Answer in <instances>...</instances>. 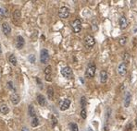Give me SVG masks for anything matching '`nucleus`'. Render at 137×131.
Returning <instances> with one entry per match:
<instances>
[{
  "mask_svg": "<svg viewBox=\"0 0 137 131\" xmlns=\"http://www.w3.org/2000/svg\"><path fill=\"white\" fill-rule=\"evenodd\" d=\"M95 69H96V66H95V63H90L89 65L87 66V68L85 70V77L87 78H92V77H95Z\"/></svg>",
  "mask_w": 137,
  "mask_h": 131,
  "instance_id": "f257e3e1",
  "label": "nucleus"
},
{
  "mask_svg": "<svg viewBox=\"0 0 137 131\" xmlns=\"http://www.w3.org/2000/svg\"><path fill=\"white\" fill-rule=\"evenodd\" d=\"M84 44L86 48H92L95 44V38L92 35H86L84 37Z\"/></svg>",
  "mask_w": 137,
  "mask_h": 131,
  "instance_id": "f03ea898",
  "label": "nucleus"
},
{
  "mask_svg": "<svg viewBox=\"0 0 137 131\" xmlns=\"http://www.w3.org/2000/svg\"><path fill=\"white\" fill-rule=\"evenodd\" d=\"M72 30L75 32V33H79L81 30H82V21L80 19H75L74 21L72 22Z\"/></svg>",
  "mask_w": 137,
  "mask_h": 131,
  "instance_id": "7ed1b4c3",
  "label": "nucleus"
},
{
  "mask_svg": "<svg viewBox=\"0 0 137 131\" xmlns=\"http://www.w3.org/2000/svg\"><path fill=\"white\" fill-rule=\"evenodd\" d=\"M61 74L62 76L66 78H72V69L70 67V66H65L61 69Z\"/></svg>",
  "mask_w": 137,
  "mask_h": 131,
  "instance_id": "20e7f679",
  "label": "nucleus"
},
{
  "mask_svg": "<svg viewBox=\"0 0 137 131\" xmlns=\"http://www.w3.org/2000/svg\"><path fill=\"white\" fill-rule=\"evenodd\" d=\"M40 60L43 64L47 63L49 60V53L46 49H42L41 53H40Z\"/></svg>",
  "mask_w": 137,
  "mask_h": 131,
  "instance_id": "39448f33",
  "label": "nucleus"
},
{
  "mask_svg": "<svg viewBox=\"0 0 137 131\" xmlns=\"http://www.w3.org/2000/svg\"><path fill=\"white\" fill-rule=\"evenodd\" d=\"M59 16L61 18H67L70 16V9L67 6H62L59 10Z\"/></svg>",
  "mask_w": 137,
  "mask_h": 131,
  "instance_id": "423d86ee",
  "label": "nucleus"
},
{
  "mask_svg": "<svg viewBox=\"0 0 137 131\" xmlns=\"http://www.w3.org/2000/svg\"><path fill=\"white\" fill-rule=\"evenodd\" d=\"M24 43H25V41H24L23 37L20 35L17 36V38H16V47L18 49H21V48H23Z\"/></svg>",
  "mask_w": 137,
  "mask_h": 131,
  "instance_id": "0eeeda50",
  "label": "nucleus"
},
{
  "mask_svg": "<svg viewBox=\"0 0 137 131\" xmlns=\"http://www.w3.org/2000/svg\"><path fill=\"white\" fill-rule=\"evenodd\" d=\"M118 72L120 76H125L127 73V66L124 63H120L118 66Z\"/></svg>",
  "mask_w": 137,
  "mask_h": 131,
  "instance_id": "6e6552de",
  "label": "nucleus"
},
{
  "mask_svg": "<svg viewBox=\"0 0 137 131\" xmlns=\"http://www.w3.org/2000/svg\"><path fill=\"white\" fill-rule=\"evenodd\" d=\"M128 25H129V21H128L127 18L124 17V16L120 17V18H119V26H120V28L122 30H124V29H126L128 27Z\"/></svg>",
  "mask_w": 137,
  "mask_h": 131,
  "instance_id": "1a4fd4ad",
  "label": "nucleus"
},
{
  "mask_svg": "<svg viewBox=\"0 0 137 131\" xmlns=\"http://www.w3.org/2000/svg\"><path fill=\"white\" fill-rule=\"evenodd\" d=\"M2 30H3V32L5 35H9L11 32V28L8 25V23H7V22H4L2 24Z\"/></svg>",
  "mask_w": 137,
  "mask_h": 131,
  "instance_id": "9d476101",
  "label": "nucleus"
},
{
  "mask_svg": "<svg viewBox=\"0 0 137 131\" xmlns=\"http://www.w3.org/2000/svg\"><path fill=\"white\" fill-rule=\"evenodd\" d=\"M70 105H71V101L69 99H65L64 101L60 103V110L61 111H65L67 109H69Z\"/></svg>",
  "mask_w": 137,
  "mask_h": 131,
  "instance_id": "9b49d317",
  "label": "nucleus"
},
{
  "mask_svg": "<svg viewBox=\"0 0 137 131\" xmlns=\"http://www.w3.org/2000/svg\"><path fill=\"white\" fill-rule=\"evenodd\" d=\"M131 92H126L125 98H124V107H129L130 103H131Z\"/></svg>",
  "mask_w": 137,
  "mask_h": 131,
  "instance_id": "f8f14e48",
  "label": "nucleus"
},
{
  "mask_svg": "<svg viewBox=\"0 0 137 131\" xmlns=\"http://www.w3.org/2000/svg\"><path fill=\"white\" fill-rule=\"evenodd\" d=\"M20 96L19 94H17L16 92H14V93H12L11 95H10V101L13 104H18L19 102H20Z\"/></svg>",
  "mask_w": 137,
  "mask_h": 131,
  "instance_id": "ddd939ff",
  "label": "nucleus"
},
{
  "mask_svg": "<svg viewBox=\"0 0 137 131\" xmlns=\"http://www.w3.org/2000/svg\"><path fill=\"white\" fill-rule=\"evenodd\" d=\"M107 78H108V75H107V72L105 70H102L100 72V81L101 83H106L107 81Z\"/></svg>",
  "mask_w": 137,
  "mask_h": 131,
  "instance_id": "4468645a",
  "label": "nucleus"
},
{
  "mask_svg": "<svg viewBox=\"0 0 137 131\" xmlns=\"http://www.w3.org/2000/svg\"><path fill=\"white\" fill-rule=\"evenodd\" d=\"M37 101L41 106H45L46 104V100L45 98V96H43L42 94H38L37 95Z\"/></svg>",
  "mask_w": 137,
  "mask_h": 131,
  "instance_id": "2eb2a0df",
  "label": "nucleus"
},
{
  "mask_svg": "<svg viewBox=\"0 0 137 131\" xmlns=\"http://www.w3.org/2000/svg\"><path fill=\"white\" fill-rule=\"evenodd\" d=\"M9 112V108L7 104H2L0 105V113L3 114H7Z\"/></svg>",
  "mask_w": 137,
  "mask_h": 131,
  "instance_id": "dca6fc26",
  "label": "nucleus"
},
{
  "mask_svg": "<svg viewBox=\"0 0 137 131\" xmlns=\"http://www.w3.org/2000/svg\"><path fill=\"white\" fill-rule=\"evenodd\" d=\"M130 61H131V56H130L129 53L125 52V53L123 54V62H122V63H124V64L127 66L130 63Z\"/></svg>",
  "mask_w": 137,
  "mask_h": 131,
  "instance_id": "f3484780",
  "label": "nucleus"
},
{
  "mask_svg": "<svg viewBox=\"0 0 137 131\" xmlns=\"http://www.w3.org/2000/svg\"><path fill=\"white\" fill-rule=\"evenodd\" d=\"M28 112H29V115L32 116L33 118H34L36 115V113H35V110H34V108L33 105H29V107H28Z\"/></svg>",
  "mask_w": 137,
  "mask_h": 131,
  "instance_id": "a211bd4d",
  "label": "nucleus"
},
{
  "mask_svg": "<svg viewBox=\"0 0 137 131\" xmlns=\"http://www.w3.org/2000/svg\"><path fill=\"white\" fill-rule=\"evenodd\" d=\"M47 96L49 100H52L54 98V89L51 86H49L47 88Z\"/></svg>",
  "mask_w": 137,
  "mask_h": 131,
  "instance_id": "6ab92c4d",
  "label": "nucleus"
},
{
  "mask_svg": "<svg viewBox=\"0 0 137 131\" xmlns=\"http://www.w3.org/2000/svg\"><path fill=\"white\" fill-rule=\"evenodd\" d=\"M8 60H9V62H10V63H11V64H12L13 66H16V65H17V58H16L15 54H11V55L9 56Z\"/></svg>",
  "mask_w": 137,
  "mask_h": 131,
  "instance_id": "aec40b11",
  "label": "nucleus"
},
{
  "mask_svg": "<svg viewBox=\"0 0 137 131\" xmlns=\"http://www.w3.org/2000/svg\"><path fill=\"white\" fill-rule=\"evenodd\" d=\"M86 104H87V99H86L85 96H83L81 98V106H82L83 109H84V107L86 106Z\"/></svg>",
  "mask_w": 137,
  "mask_h": 131,
  "instance_id": "412c9836",
  "label": "nucleus"
},
{
  "mask_svg": "<svg viewBox=\"0 0 137 131\" xmlns=\"http://www.w3.org/2000/svg\"><path fill=\"white\" fill-rule=\"evenodd\" d=\"M21 17V13H20V10H15L13 12V18H16V19H20Z\"/></svg>",
  "mask_w": 137,
  "mask_h": 131,
  "instance_id": "4be33fe9",
  "label": "nucleus"
},
{
  "mask_svg": "<svg viewBox=\"0 0 137 131\" xmlns=\"http://www.w3.org/2000/svg\"><path fill=\"white\" fill-rule=\"evenodd\" d=\"M45 75L46 76H51V72H52V69H51V66H47L46 68H45Z\"/></svg>",
  "mask_w": 137,
  "mask_h": 131,
  "instance_id": "5701e85b",
  "label": "nucleus"
},
{
  "mask_svg": "<svg viewBox=\"0 0 137 131\" xmlns=\"http://www.w3.org/2000/svg\"><path fill=\"white\" fill-rule=\"evenodd\" d=\"M38 125H39V120H38L37 117H34L33 119L32 120V122H31V125H32L33 127H36Z\"/></svg>",
  "mask_w": 137,
  "mask_h": 131,
  "instance_id": "b1692460",
  "label": "nucleus"
},
{
  "mask_svg": "<svg viewBox=\"0 0 137 131\" xmlns=\"http://www.w3.org/2000/svg\"><path fill=\"white\" fill-rule=\"evenodd\" d=\"M127 41H128V37H127V36H122V37L119 39V43H120V45H125Z\"/></svg>",
  "mask_w": 137,
  "mask_h": 131,
  "instance_id": "393cba45",
  "label": "nucleus"
},
{
  "mask_svg": "<svg viewBox=\"0 0 137 131\" xmlns=\"http://www.w3.org/2000/svg\"><path fill=\"white\" fill-rule=\"evenodd\" d=\"M70 128H71V131H79L78 125L75 124V123H71L70 124Z\"/></svg>",
  "mask_w": 137,
  "mask_h": 131,
  "instance_id": "a878e982",
  "label": "nucleus"
},
{
  "mask_svg": "<svg viewBox=\"0 0 137 131\" xmlns=\"http://www.w3.org/2000/svg\"><path fill=\"white\" fill-rule=\"evenodd\" d=\"M81 116H82L84 119L86 118L87 114H86V110H85V109H82V111H81Z\"/></svg>",
  "mask_w": 137,
  "mask_h": 131,
  "instance_id": "bb28decb",
  "label": "nucleus"
},
{
  "mask_svg": "<svg viewBox=\"0 0 137 131\" xmlns=\"http://www.w3.org/2000/svg\"><path fill=\"white\" fill-rule=\"evenodd\" d=\"M51 120H52V125H53V126L58 124V119H57V118H56L54 115H52V116H51Z\"/></svg>",
  "mask_w": 137,
  "mask_h": 131,
  "instance_id": "cd10ccee",
  "label": "nucleus"
},
{
  "mask_svg": "<svg viewBox=\"0 0 137 131\" xmlns=\"http://www.w3.org/2000/svg\"><path fill=\"white\" fill-rule=\"evenodd\" d=\"M29 60H30V62L32 64H33L35 62V56H34V54H31L30 57H29Z\"/></svg>",
  "mask_w": 137,
  "mask_h": 131,
  "instance_id": "c85d7f7f",
  "label": "nucleus"
},
{
  "mask_svg": "<svg viewBox=\"0 0 137 131\" xmlns=\"http://www.w3.org/2000/svg\"><path fill=\"white\" fill-rule=\"evenodd\" d=\"M7 86H8L9 89H12L14 91H16V89H15V88L13 87V83H12L11 81H8V82H7Z\"/></svg>",
  "mask_w": 137,
  "mask_h": 131,
  "instance_id": "c756f323",
  "label": "nucleus"
},
{
  "mask_svg": "<svg viewBox=\"0 0 137 131\" xmlns=\"http://www.w3.org/2000/svg\"><path fill=\"white\" fill-rule=\"evenodd\" d=\"M46 81H51V80H52L51 76H46Z\"/></svg>",
  "mask_w": 137,
  "mask_h": 131,
  "instance_id": "7c9ffc66",
  "label": "nucleus"
},
{
  "mask_svg": "<svg viewBox=\"0 0 137 131\" xmlns=\"http://www.w3.org/2000/svg\"><path fill=\"white\" fill-rule=\"evenodd\" d=\"M0 13H1V14H3V15H4V14H6L7 13L6 9H4V8H0Z\"/></svg>",
  "mask_w": 137,
  "mask_h": 131,
  "instance_id": "2f4dec72",
  "label": "nucleus"
},
{
  "mask_svg": "<svg viewBox=\"0 0 137 131\" xmlns=\"http://www.w3.org/2000/svg\"><path fill=\"white\" fill-rule=\"evenodd\" d=\"M22 131H29V130H28V128H26V127H23V128H22Z\"/></svg>",
  "mask_w": 137,
  "mask_h": 131,
  "instance_id": "473e14b6",
  "label": "nucleus"
},
{
  "mask_svg": "<svg viewBox=\"0 0 137 131\" xmlns=\"http://www.w3.org/2000/svg\"><path fill=\"white\" fill-rule=\"evenodd\" d=\"M2 54V48H1V44H0V54Z\"/></svg>",
  "mask_w": 137,
  "mask_h": 131,
  "instance_id": "72a5a7b5",
  "label": "nucleus"
},
{
  "mask_svg": "<svg viewBox=\"0 0 137 131\" xmlns=\"http://www.w3.org/2000/svg\"><path fill=\"white\" fill-rule=\"evenodd\" d=\"M136 125H137V118H136Z\"/></svg>",
  "mask_w": 137,
  "mask_h": 131,
  "instance_id": "f704fd0d",
  "label": "nucleus"
},
{
  "mask_svg": "<svg viewBox=\"0 0 137 131\" xmlns=\"http://www.w3.org/2000/svg\"><path fill=\"white\" fill-rule=\"evenodd\" d=\"M89 131H93V130H89Z\"/></svg>",
  "mask_w": 137,
  "mask_h": 131,
  "instance_id": "c9c22d12",
  "label": "nucleus"
}]
</instances>
